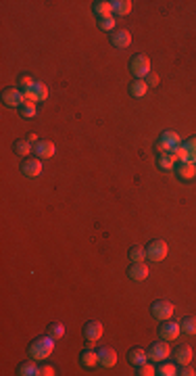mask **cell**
Listing matches in <instances>:
<instances>
[{
    "label": "cell",
    "instance_id": "6da1fadb",
    "mask_svg": "<svg viewBox=\"0 0 196 376\" xmlns=\"http://www.w3.org/2000/svg\"><path fill=\"white\" fill-rule=\"evenodd\" d=\"M54 341H57V339H52L50 335L38 337V339H34L30 343V347H27V353H30L32 360H46L54 351Z\"/></svg>",
    "mask_w": 196,
    "mask_h": 376
},
{
    "label": "cell",
    "instance_id": "52a82bcc",
    "mask_svg": "<svg viewBox=\"0 0 196 376\" xmlns=\"http://www.w3.org/2000/svg\"><path fill=\"white\" fill-rule=\"evenodd\" d=\"M21 174L25 178H38L42 174V159L38 157H25L21 163Z\"/></svg>",
    "mask_w": 196,
    "mask_h": 376
},
{
    "label": "cell",
    "instance_id": "7c38bea8",
    "mask_svg": "<svg viewBox=\"0 0 196 376\" xmlns=\"http://www.w3.org/2000/svg\"><path fill=\"white\" fill-rule=\"evenodd\" d=\"M159 335H161L163 341H173V339L180 337V324L178 322H167L165 320L161 324V328H159Z\"/></svg>",
    "mask_w": 196,
    "mask_h": 376
},
{
    "label": "cell",
    "instance_id": "2e32d148",
    "mask_svg": "<svg viewBox=\"0 0 196 376\" xmlns=\"http://www.w3.org/2000/svg\"><path fill=\"white\" fill-rule=\"evenodd\" d=\"M34 155H38V159H50L54 155V144L50 140H38L34 144Z\"/></svg>",
    "mask_w": 196,
    "mask_h": 376
},
{
    "label": "cell",
    "instance_id": "e575fe53",
    "mask_svg": "<svg viewBox=\"0 0 196 376\" xmlns=\"http://www.w3.org/2000/svg\"><path fill=\"white\" fill-rule=\"evenodd\" d=\"M40 376H54V368L52 366H40Z\"/></svg>",
    "mask_w": 196,
    "mask_h": 376
},
{
    "label": "cell",
    "instance_id": "d6986e66",
    "mask_svg": "<svg viewBox=\"0 0 196 376\" xmlns=\"http://www.w3.org/2000/svg\"><path fill=\"white\" fill-rule=\"evenodd\" d=\"M176 360L180 362V366H186L192 362V347L190 345H180L176 349Z\"/></svg>",
    "mask_w": 196,
    "mask_h": 376
},
{
    "label": "cell",
    "instance_id": "30bf717a",
    "mask_svg": "<svg viewBox=\"0 0 196 376\" xmlns=\"http://www.w3.org/2000/svg\"><path fill=\"white\" fill-rule=\"evenodd\" d=\"M23 94H25V98H27V100H32V102H42V100H46V98H48V88H46L44 84L36 82L32 88L23 90Z\"/></svg>",
    "mask_w": 196,
    "mask_h": 376
},
{
    "label": "cell",
    "instance_id": "4dcf8cb0",
    "mask_svg": "<svg viewBox=\"0 0 196 376\" xmlns=\"http://www.w3.org/2000/svg\"><path fill=\"white\" fill-rule=\"evenodd\" d=\"M115 19H113V15H108V17H102V19H98V28L100 30H104V32H111L115 28Z\"/></svg>",
    "mask_w": 196,
    "mask_h": 376
},
{
    "label": "cell",
    "instance_id": "8992f818",
    "mask_svg": "<svg viewBox=\"0 0 196 376\" xmlns=\"http://www.w3.org/2000/svg\"><path fill=\"white\" fill-rule=\"evenodd\" d=\"M150 314H153L157 320L165 322V320H169V318L173 316V303L167 301V299H159V301H155V303L150 305Z\"/></svg>",
    "mask_w": 196,
    "mask_h": 376
},
{
    "label": "cell",
    "instance_id": "836d02e7",
    "mask_svg": "<svg viewBox=\"0 0 196 376\" xmlns=\"http://www.w3.org/2000/svg\"><path fill=\"white\" fill-rule=\"evenodd\" d=\"M34 84H36V82H34V79H32L30 75H21V77H19V86H21L23 90H27V88H32Z\"/></svg>",
    "mask_w": 196,
    "mask_h": 376
},
{
    "label": "cell",
    "instance_id": "484cf974",
    "mask_svg": "<svg viewBox=\"0 0 196 376\" xmlns=\"http://www.w3.org/2000/svg\"><path fill=\"white\" fill-rule=\"evenodd\" d=\"M15 151H17V155H23V157H27L32 151H34V147H32V142H30V138H19L17 142H15Z\"/></svg>",
    "mask_w": 196,
    "mask_h": 376
},
{
    "label": "cell",
    "instance_id": "277c9868",
    "mask_svg": "<svg viewBox=\"0 0 196 376\" xmlns=\"http://www.w3.org/2000/svg\"><path fill=\"white\" fill-rule=\"evenodd\" d=\"M129 69L136 75V79H146L150 73V59L146 55H136L129 61Z\"/></svg>",
    "mask_w": 196,
    "mask_h": 376
},
{
    "label": "cell",
    "instance_id": "5bb4252c",
    "mask_svg": "<svg viewBox=\"0 0 196 376\" xmlns=\"http://www.w3.org/2000/svg\"><path fill=\"white\" fill-rule=\"evenodd\" d=\"M176 174L180 176V180H192L196 178V163H192V161H180V165L176 168Z\"/></svg>",
    "mask_w": 196,
    "mask_h": 376
},
{
    "label": "cell",
    "instance_id": "7402d4cb",
    "mask_svg": "<svg viewBox=\"0 0 196 376\" xmlns=\"http://www.w3.org/2000/svg\"><path fill=\"white\" fill-rule=\"evenodd\" d=\"M92 9H94V15H96L98 19L113 15V7H111V3H106V0H98V3H94Z\"/></svg>",
    "mask_w": 196,
    "mask_h": 376
},
{
    "label": "cell",
    "instance_id": "cb8c5ba5",
    "mask_svg": "<svg viewBox=\"0 0 196 376\" xmlns=\"http://www.w3.org/2000/svg\"><path fill=\"white\" fill-rule=\"evenodd\" d=\"M157 165L161 170H173V165H176V155L173 153H163V155H159L157 157Z\"/></svg>",
    "mask_w": 196,
    "mask_h": 376
},
{
    "label": "cell",
    "instance_id": "83f0119b",
    "mask_svg": "<svg viewBox=\"0 0 196 376\" xmlns=\"http://www.w3.org/2000/svg\"><path fill=\"white\" fill-rule=\"evenodd\" d=\"M129 259L132 261H144L146 259V249L144 247H140V245H134V247H129Z\"/></svg>",
    "mask_w": 196,
    "mask_h": 376
},
{
    "label": "cell",
    "instance_id": "e0dca14e",
    "mask_svg": "<svg viewBox=\"0 0 196 376\" xmlns=\"http://www.w3.org/2000/svg\"><path fill=\"white\" fill-rule=\"evenodd\" d=\"M79 362H81L83 368H94L96 364H100L98 362V351H94V349H86V351H81Z\"/></svg>",
    "mask_w": 196,
    "mask_h": 376
},
{
    "label": "cell",
    "instance_id": "d6a6232c",
    "mask_svg": "<svg viewBox=\"0 0 196 376\" xmlns=\"http://www.w3.org/2000/svg\"><path fill=\"white\" fill-rule=\"evenodd\" d=\"M136 368H138V370H136L138 376H153V374H157V370H155L150 364H146V362L140 364V366H136Z\"/></svg>",
    "mask_w": 196,
    "mask_h": 376
},
{
    "label": "cell",
    "instance_id": "8fae6325",
    "mask_svg": "<svg viewBox=\"0 0 196 376\" xmlns=\"http://www.w3.org/2000/svg\"><path fill=\"white\" fill-rule=\"evenodd\" d=\"M148 274H150V270L146 267L144 261H134V265H129V270H127V276H129L132 280H136V282L146 280Z\"/></svg>",
    "mask_w": 196,
    "mask_h": 376
},
{
    "label": "cell",
    "instance_id": "d590c367",
    "mask_svg": "<svg viewBox=\"0 0 196 376\" xmlns=\"http://www.w3.org/2000/svg\"><path fill=\"white\" fill-rule=\"evenodd\" d=\"M146 84H148V88H150V86H157V84H159V75H155V73H148V77H146Z\"/></svg>",
    "mask_w": 196,
    "mask_h": 376
},
{
    "label": "cell",
    "instance_id": "74e56055",
    "mask_svg": "<svg viewBox=\"0 0 196 376\" xmlns=\"http://www.w3.org/2000/svg\"><path fill=\"white\" fill-rule=\"evenodd\" d=\"M27 138H30V142H34V144L38 142V136H36V134H30V136H27Z\"/></svg>",
    "mask_w": 196,
    "mask_h": 376
},
{
    "label": "cell",
    "instance_id": "8d00e7d4",
    "mask_svg": "<svg viewBox=\"0 0 196 376\" xmlns=\"http://www.w3.org/2000/svg\"><path fill=\"white\" fill-rule=\"evenodd\" d=\"M180 374H182V376H192V374H194V370H192V368H190V366L186 364V366H184V368L180 370Z\"/></svg>",
    "mask_w": 196,
    "mask_h": 376
},
{
    "label": "cell",
    "instance_id": "f1b7e54d",
    "mask_svg": "<svg viewBox=\"0 0 196 376\" xmlns=\"http://www.w3.org/2000/svg\"><path fill=\"white\" fill-rule=\"evenodd\" d=\"M19 111H21L23 117H36V113H38L36 102H32V100H25V102L19 107Z\"/></svg>",
    "mask_w": 196,
    "mask_h": 376
},
{
    "label": "cell",
    "instance_id": "d4e9b609",
    "mask_svg": "<svg viewBox=\"0 0 196 376\" xmlns=\"http://www.w3.org/2000/svg\"><path fill=\"white\" fill-rule=\"evenodd\" d=\"M180 330L184 335H196V318L194 316H188L180 322Z\"/></svg>",
    "mask_w": 196,
    "mask_h": 376
},
{
    "label": "cell",
    "instance_id": "9a60e30c",
    "mask_svg": "<svg viewBox=\"0 0 196 376\" xmlns=\"http://www.w3.org/2000/svg\"><path fill=\"white\" fill-rule=\"evenodd\" d=\"M111 44H113L115 48H127L132 44V34L127 30H117V32H113V36H111Z\"/></svg>",
    "mask_w": 196,
    "mask_h": 376
},
{
    "label": "cell",
    "instance_id": "9c48e42d",
    "mask_svg": "<svg viewBox=\"0 0 196 376\" xmlns=\"http://www.w3.org/2000/svg\"><path fill=\"white\" fill-rule=\"evenodd\" d=\"M102 324L98 320H90V322H86L83 324V339H86L88 343H96L100 337H102Z\"/></svg>",
    "mask_w": 196,
    "mask_h": 376
},
{
    "label": "cell",
    "instance_id": "ffe728a7",
    "mask_svg": "<svg viewBox=\"0 0 196 376\" xmlns=\"http://www.w3.org/2000/svg\"><path fill=\"white\" fill-rule=\"evenodd\" d=\"M17 374L19 376H40V366H36L32 360H27L17 368Z\"/></svg>",
    "mask_w": 196,
    "mask_h": 376
},
{
    "label": "cell",
    "instance_id": "7a4b0ae2",
    "mask_svg": "<svg viewBox=\"0 0 196 376\" xmlns=\"http://www.w3.org/2000/svg\"><path fill=\"white\" fill-rule=\"evenodd\" d=\"M178 147H182V140H180V136H178L176 132H163L161 138L155 142V151L159 155H163V153H173Z\"/></svg>",
    "mask_w": 196,
    "mask_h": 376
},
{
    "label": "cell",
    "instance_id": "44dd1931",
    "mask_svg": "<svg viewBox=\"0 0 196 376\" xmlns=\"http://www.w3.org/2000/svg\"><path fill=\"white\" fill-rule=\"evenodd\" d=\"M111 7H113V15H119V17L132 13V3H129V0H113Z\"/></svg>",
    "mask_w": 196,
    "mask_h": 376
},
{
    "label": "cell",
    "instance_id": "ba28073f",
    "mask_svg": "<svg viewBox=\"0 0 196 376\" xmlns=\"http://www.w3.org/2000/svg\"><path fill=\"white\" fill-rule=\"evenodd\" d=\"M25 100H27V98H25V94H23L19 88L9 86V88L3 90V102H5L7 107H21Z\"/></svg>",
    "mask_w": 196,
    "mask_h": 376
},
{
    "label": "cell",
    "instance_id": "1f68e13d",
    "mask_svg": "<svg viewBox=\"0 0 196 376\" xmlns=\"http://www.w3.org/2000/svg\"><path fill=\"white\" fill-rule=\"evenodd\" d=\"M157 374H161V376H176L178 374V368L173 364H163L161 362V368L157 370Z\"/></svg>",
    "mask_w": 196,
    "mask_h": 376
},
{
    "label": "cell",
    "instance_id": "ac0fdd59",
    "mask_svg": "<svg viewBox=\"0 0 196 376\" xmlns=\"http://www.w3.org/2000/svg\"><path fill=\"white\" fill-rule=\"evenodd\" d=\"M146 358H148V353L144 351L142 347H134V349H129V353H127V362H129V364H134V366L144 364V362H146Z\"/></svg>",
    "mask_w": 196,
    "mask_h": 376
},
{
    "label": "cell",
    "instance_id": "603a6c76",
    "mask_svg": "<svg viewBox=\"0 0 196 376\" xmlns=\"http://www.w3.org/2000/svg\"><path fill=\"white\" fill-rule=\"evenodd\" d=\"M146 90H148L146 79H136V82L129 86V94H132L134 98H142V96L146 94Z\"/></svg>",
    "mask_w": 196,
    "mask_h": 376
},
{
    "label": "cell",
    "instance_id": "3957f363",
    "mask_svg": "<svg viewBox=\"0 0 196 376\" xmlns=\"http://www.w3.org/2000/svg\"><path fill=\"white\" fill-rule=\"evenodd\" d=\"M167 251H169V247H167V243L163 238H155V240H150V243L146 245V257L150 261H155V263L163 261L167 257Z\"/></svg>",
    "mask_w": 196,
    "mask_h": 376
},
{
    "label": "cell",
    "instance_id": "5b68a950",
    "mask_svg": "<svg viewBox=\"0 0 196 376\" xmlns=\"http://www.w3.org/2000/svg\"><path fill=\"white\" fill-rule=\"evenodd\" d=\"M146 353H148V360H153V362H165L171 356V349H169V345H167V341H157L148 347Z\"/></svg>",
    "mask_w": 196,
    "mask_h": 376
},
{
    "label": "cell",
    "instance_id": "4316f807",
    "mask_svg": "<svg viewBox=\"0 0 196 376\" xmlns=\"http://www.w3.org/2000/svg\"><path fill=\"white\" fill-rule=\"evenodd\" d=\"M186 155H188V161H192V163H196V136L188 138L186 142H182Z\"/></svg>",
    "mask_w": 196,
    "mask_h": 376
},
{
    "label": "cell",
    "instance_id": "f546056e",
    "mask_svg": "<svg viewBox=\"0 0 196 376\" xmlns=\"http://www.w3.org/2000/svg\"><path fill=\"white\" fill-rule=\"evenodd\" d=\"M48 335H50L52 339H63V337H65V326L61 324V322H57V324H50Z\"/></svg>",
    "mask_w": 196,
    "mask_h": 376
},
{
    "label": "cell",
    "instance_id": "4fadbf2b",
    "mask_svg": "<svg viewBox=\"0 0 196 376\" xmlns=\"http://www.w3.org/2000/svg\"><path fill=\"white\" fill-rule=\"evenodd\" d=\"M98 362L104 368H113L117 364V351L115 349H111V347H102L98 351Z\"/></svg>",
    "mask_w": 196,
    "mask_h": 376
}]
</instances>
